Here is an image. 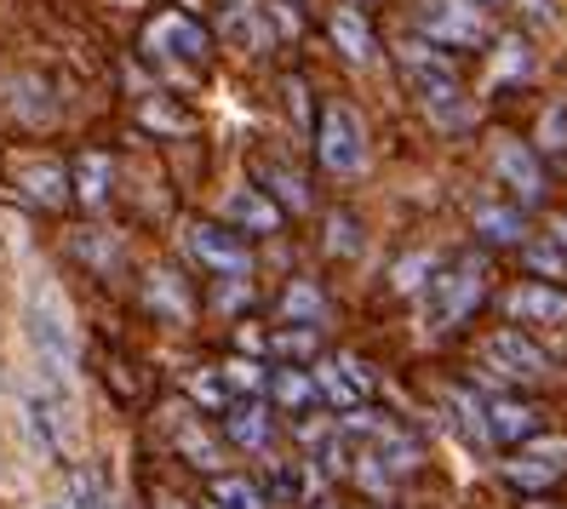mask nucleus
<instances>
[{
    "label": "nucleus",
    "mask_w": 567,
    "mask_h": 509,
    "mask_svg": "<svg viewBox=\"0 0 567 509\" xmlns=\"http://www.w3.org/2000/svg\"><path fill=\"white\" fill-rule=\"evenodd\" d=\"M264 350L270 355H281V361H310L316 350H321V326H281V332H270L264 337Z\"/></svg>",
    "instance_id": "nucleus-32"
},
{
    "label": "nucleus",
    "mask_w": 567,
    "mask_h": 509,
    "mask_svg": "<svg viewBox=\"0 0 567 509\" xmlns=\"http://www.w3.org/2000/svg\"><path fill=\"white\" fill-rule=\"evenodd\" d=\"M436 269H442V258H436V252H408L402 263H395L390 287H395V292H419L430 276H436Z\"/></svg>",
    "instance_id": "nucleus-37"
},
{
    "label": "nucleus",
    "mask_w": 567,
    "mask_h": 509,
    "mask_svg": "<svg viewBox=\"0 0 567 509\" xmlns=\"http://www.w3.org/2000/svg\"><path fill=\"white\" fill-rule=\"evenodd\" d=\"M556 241H561V247H567V218H561V229H556Z\"/></svg>",
    "instance_id": "nucleus-45"
},
{
    "label": "nucleus",
    "mask_w": 567,
    "mask_h": 509,
    "mask_svg": "<svg viewBox=\"0 0 567 509\" xmlns=\"http://www.w3.org/2000/svg\"><path fill=\"white\" fill-rule=\"evenodd\" d=\"M258 178H264V195H270L281 212H310V189H305V178H298L292 166H281V160H258Z\"/></svg>",
    "instance_id": "nucleus-24"
},
{
    "label": "nucleus",
    "mask_w": 567,
    "mask_h": 509,
    "mask_svg": "<svg viewBox=\"0 0 567 509\" xmlns=\"http://www.w3.org/2000/svg\"><path fill=\"white\" fill-rule=\"evenodd\" d=\"M316 160L332 178H355L367 166V126L344 97H327L321 115H316Z\"/></svg>",
    "instance_id": "nucleus-5"
},
{
    "label": "nucleus",
    "mask_w": 567,
    "mask_h": 509,
    "mask_svg": "<svg viewBox=\"0 0 567 509\" xmlns=\"http://www.w3.org/2000/svg\"><path fill=\"white\" fill-rule=\"evenodd\" d=\"M367 453H373V458L390 469V481H395V475H413V469L424 464V447H419V440H413L402 424H390V429H384V435H379Z\"/></svg>",
    "instance_id": "nucleus-25"
},
{
    "label": "nucleus",
    "mask_w": 567,
    "mask_h": 509,
    "mask_svg": "<svg viewBox=\"0 0 567 509\" xmlns=\"http://www.w3.org/2000/svg\"><path fill=\"white\" fill-rule=\"evenodd\" d=\"M213 509H270V492L252 475H213Z\"/></svg>",
    "instance_id": "nucleus-29"
},
{
    "label": "nucleus",
    "mask_w": 567,
    "mask_h": 509,
    "mask_svg": "<svg viewBox=\"0 0 567 509\" xmlns=\"http://www.w3.org/2000/svg\"><path fill=\"white\" fill-rule=\"evenodd\" d=\"M224 435H229V447H241V453H270V440H276V418H270V406L264 401H229L224 406Z\"/></svg>",
    "instance_id": "nucleus-14"
},
{
    "label": "nucleus",
    "mask_w": 567,
    "mask_h": 509,
    "mask_svg": "<svg viewBox=\"0 0 567 509\" xmlns=\"http://www.w3.org/2000/svg\"><path fill=\"white\" fill-rule=\"evenodd\" d=\"M23 424H29V440H35L47 458L63 453V429H70V418H63V406H58V401L29 395V401H23Z\"/></svg>",
    "instance_id": "nucleus-21"
},
{
    "label": "nucleus",
    "mask_w": 567,
    "mask_h": 509,
    "mask_svg": "<svg viewBox=\"0 0 567 509\" xmlns=\"http://www.w3.org/2000/svg\"><path fill=\"white\" fill-rule=\"evenodd\" d=\"M23 195L41 200V207H63V200H70V173H63V166H52V160L23 166Z\"/></svg>",
    "instance_id": "nucleus-31"
},
{
    "label": "nucleus",
    "mask_w": 567,
    "mask_h": 509,
    "mask_svg": "<svg viewBox=\"0 0 567 509\" xmlns=\"http://www.w3.org/2000/svg\"><path fill=\"white\" fill-rule=\"evenodd\" d=\"M281 321H292V326H327V292L316 281H287Z\"/></svg>",
    "instance_id": "nucleus-28"
},
{
    "label": "nucleus",
    "mask_w": 567,
    "mask_h": 509,
    "mask_svg": "<svg viewBox=\"0 0 567 509\" xmlns=\"http://www.w3.org/2000/svg\"><path fill=\"white\" fill-rule=\"evenodd\" d=\"M482 298H487V258L482 252L458 258V263H442L436 276L424 281V321H430V332L464 326L482 310Z\"/></svg>",
    "instance_id": "nucleus-1"
},
{
    "label": "nucleus",
    "mask_w": 567,
    "mask_h": 509,
    "mask_svg": "<svg viewBox=\"0 0 567 509\" xmlns=\"http://www.w3.org/2000/svg\"><path fill=\"white\" fill-rule=\"evenodd\" d=\"M218 372H224L229 395H264V384H270V372H264V366H258L252 355H236V361H224Z\"/></svg>",
    "instance_id": "nucleus-36"
},
{
    "label": "nucleus",
    "mask_w": 567,
    "mask_h": 509,
    "mask_svg": "<svg viewBox=\"0 0 567 509\" xmlns=\"http://www.w3.org/2000/svg\"><path fill=\"white\" fill-rule=\"evenodd\" d=\"M516 252H522V269L533 281H550V287L567 281V247L561 241H522Z\"/></svg>",
    "instance_id": "nucleus-30"
},
{
    "label": "nucleus",
    "mask_w": 567,
    "mask_h": 509,
    "mask_svg": "<svg viewBox=\"0 0 567 509\" xmlns=\"http://www.w3.org/2000/svg\"><path fill=\"white\" fill-rule=\"evenodd\" d=\"M110 184H115V160H110L104 149H86V155L75 160V173H70V195L81 200V207H104Z\"/></svg>",
    "instance_id": "nucleus-20"
},
{
    "label": "nucleus",
    "mask_w": 567,
    "mask_h": 509,
    "mask_svg": "<svg viewBox=\"0 0 567 509\" xmlns=\"http://www.w3.org/2000/svg\"><path fill=\"white\" fill-rule=\"evenodd\" d=\"M505 315L516 326H567V292L550 281H522L505 292Z\"/></svg>",
    "instance_id": "nucleus-13"
},
{
    "label": "nucleus",
    "mask_w": 567,
    "mask_h": 509,
    "mask_svg": "<svg viewBox=\"0 0 567 509\" xmlns=\"http://www.w3.org/2000/svg\"><path fill=\"white\" fill-rule=\"evenodd\" d=\"M442 406H447V418H453V429L471 440V447H493L487 440V418H482V401H476V389H442Z\"/></svg>",
    "instance_id": "nucleus-27"
},
{
    "label": "nucleus",
    "mask_w": 567,
    "mask_h": 509,
    "mask_svg": "<svg viewBox=\"0 0 567 509\" xmlns=\"http://www.w3.org/2000/svg\"><path fill=\"white\" fill-rule=\"evenodd\" d=\"M184 389H189V401L213 406V413H224V406L236 401V395H229V384H224V372H189V378H184Z\"/></svg>",
    "instance_id": "nucleus-38"
},
{
    "label": "nucleus",
    "mask_w": 567,
    "mask_h": 509,
    "mask_svg": "<svg viewBox=\"0 0 567 509\" xmlns=\"http://www.w3.org/2000/svg\"><path fill=\"white\" fill-rule=\"evenodd\" d=\"M184 7H189V12H195V7H202V0H184Z\"/></svg>",
    "instance_id": "nucleus-47"
},
{
    "label": "nucleus",
    "mask_w": 567,
    "mask_h": 509,
    "mask_svg": "<svg viewBox=\"0 0 567 509\" xmlns=\"http://www.w3.org/2000/svg\"><path fill=\"white\" fill-rule=\"evenodd\" d=\"M327 35H332V46H339L350 63H373V58H379L373 23H367V12H361V7H332V18H327Z\"/></svg>",
    "instance_id": "nucleus-18"
},
{
    "label": "nucleus",
    "mask_w": 567,
    "mask_h": 509,
    "mask_svg": "<svg viewBox=\"0 0 567 509\" xmlns=\"http://www.w3.org/2000/svg\"><path fill=\"white\" fill-rule=\"evenodd\" d=\"M533 149H539V160H567V104H545Z\"/></svg>",
    "instance_id": "nucleus-33"
},
{
    "label": "nucleus",
    "mask_w": 567,
    "mask_h": 509,
    "mask_svg": "<svg viewBox=\"0 0 567 509\" xmlns=\"http://www.w3.org/2000/svg\"><path fill=\"white\" fill-rule=\"evenodd\" d=\"M75 252H81V258H92V263H104V269L121 258V247H115V241H104V235H81Z\"/></svg>",
    "instance_id": "nucleus-42"
},
{
    "label": "nucleus",
    "mask_w": 567,
    "mask_h": 509,
    "mask_svg": "<svg viewBox=\"0 0 567 509\" xmlns=\"http://www.w3.org/2000/svg\"><path fill=\"white\" fill-rule=\"evenodd\" d=\"M264 395H270L281 413H305V406H316V378L310 372H298V366H276L270 372V384H264Z\"/></svg>",
    "instance_id": "nucleus-26"
},
{
    "label": "nucleus",
    "mask_w": 567,
    "mask_h": 509,
    "mask_svg": "<svg viewBox=\"0 0 567 509\" xmlns=\"http://www.w3.org/2000/svg\"><path fill=\"white\" fill-rule=\"evenodd\" d=\"M487 52H493V81H522V75H533V52H527L522 35L493 41Z\"/></svg>",
    "instance_id": "nucleus-34"
},
{
    "label": "nucleus",
    "mask_w": 567,
    "mask_h": 509,
    "mask_svg": "<svg viewBox=\"0 0 567 509\" xmlns=\"http://www.w3.org/2000/svg\"><path fill=\"white\" fill-rule=\"evenodd\" d=\"M395 63H402V75L413 81V92L424 97L430 110H442V104H453V97H464V63H458V52L430 46L424 35H413V41L395 46Z\"/></svg>",
    "instance_id": "nucleus-4"
},
{
    "label": "nucleus",
    "mask_w": 567,
    "mask_h": 509,
    "mask_svg": "<svg viewBox=\"0 0 567 509\" xmlns=\"http://www.w3.org/2000/svg\"><path fill=\"white\" fill-rule=\"evenodd\" d=\"M224 12V41L241 52H264L270 46V12H258V0H218Z\"/></svg>",
    "instance_id": "nucleus-17"
},
{
    "label": "nucleus",
    "mask_w": 567,
    "mask_h": 509,
    "mask_svg": "<svg viewBox=\"0 0 567 509\" xmlns=\"http://www.w3.org/2000/svg\"><path fill=\"white\" fill-rule=\"evenodd\" d=\"M144 52L161 63L166 75H189V70H202V63H207L213 35H207V29L195 23L189 12H161V18H150V29H144Z\"/></svg>",
    "instance_id": "nucleus-7"
},
{
    "label": "nucleus",
    "mask_w": 567,
    "mask_h": 509,
    "mask_svg": "<svg viewBox=\"0 0 567 509\" xmlns=\"http://www.w3.org/2000/svg\"><path fill=\"white\" fill-rule=\"evenodd\" d=\"M476 355H482V366L493 372V378H511V384H533V378H545V372H550V350L527 326H516V321L482 332Z\"/></svg>",
    "instance_id": "nucleus-6"
},
{
    "label": "nucleus",
    "mask_w": 567,
    "mask_h": 509,
    "mask_svg": "<svg viewBox=\"0 0 567 509\" xmlns=\"http://www.w3.org/2000/svg\"><path fill=\"white\" fill-rule=\"evenodd\" d=\"M316 378V395L327 406H339V413H350V406H367V395H373V372H367V361L355 355H327L310 366Z\"/></svg>",
    "instance_id": "nucleus-11"
},
{
    "label": "nucleus",
    "mask_w": 567,
    "mask_h": 509,
    "mask_svg": "<svg viewBox=\"0 0 567 509\" xmlns=\"http://www.w3.org/2000/svg\"><path fill=\"white\" fill-rule=\"evenodd\" d=\"M144 303H150L161 321H189V310H195L173 269H150V276H144Z\"/></svg>",
    "instance_id": "nucleus-22"
},
{
    "label": "nucleus",
    "mask_w": 567,
    "mask_h": 509,
    "mask_svg": "<svg viewBox=\"0 0 567 509\" xmlns=\"http://www.w3.org/2000/svg\"><path fill=\"white\" fill-rule=\"evenodd\" d=\"M327 252H339V258H355L361 252V224L350 212H332L327 218Z\"/></svg>",
    "instance_id": "nucleus-39"
},
{
    "label": "nucleus",
    "mask_w": 567,
    "mask_h": 509,
    "mask_svg": "<svg viewBox=\"0 0 567 509\" xmlns=\"http://www.w3.org/2000/svg\"><path fill=\"white\" fill-rule=\"evenodd\" d=\"M316 487H321V469L310 464V458H276L270 464V475H264V492H270V503H305V498H316Z\"/></svg>",
    "instance_id": "nucleus-19"
},
{
    "label": "nucleus",
    "mask_w": 567,
    "mask_h": 509,
    "mask_svg": "<svg viewBox=\"0 0 567 509\" xmlns=\"http://www.w3.org/2000/svg\"><path fill=\"white\" fill-rule=\"evenodd\" d=\"M471 229L487 247H522L527 241V212L516 207V200H482V207L471 212Z\"/></svg>",
    "instance_id": "nucleus-16"
},
{
    "label": "nucleus",
    "mask_w": 567,
    "mask_h": 509,
    "mask_svg": "<svg viewBox=\"0 0 567 509\" xmlns=\"http://www.w3.org/2000/svg\"><path fill=\"white\" fill-rule=\"evenodd\" d=\"M567 475V440H527L522 458H505V481L516 492H550Z\"/></svg>",
    "instance_id": "nucleus-12"
},
{
    "label": "nucleus",
    "mask_w": 567,
    "mask_h": 509,
    "mask_svg": "<svg viewBox=\"0 0 567 509\" xmlns=\"http://www.w3.org/2000/svg\"><path fill=\"white\" fill-rule=\"evenodd\" d=\"M482 418H487V440H493V447H527V440L545 435V406L522 401V395L482 401Z\"/></svg>",
    "instance_id": "nucleus-10"
},
{
    "label": "nucleus",
    "mask_w": 567,
    "mask_h": 509,
    "mask_svg": "<svg viewBox=\"0 0 567 509\" xmlns=\"http://www.w3.org/2000/svg\"><path fill=\"white\" fill-rule=\"evenodd\" d=\"M47 509H75V503H47Z\"/></svg>",
    "instance_id": "nucleus-46"
},
{
    "label": "nucleus",
    "mask_w": 567,
    "mask_h": 509,
    "mask_svg": "<svg viewBox=\"0 0 567 509\" xmlns=\"http://www.w3.org/2000/svg\"><path fill=\"white\" fill-rule=\"evenodd\" d=\"M138 126L144 132H161V138H178V132H189V115L155 92V97H144V104H138Z\"/></svg>",
    "instance_id": "nucleus-35"
},
{
    "label": "nucleus",
    "mask_w": 567,
    "mask_h": 509,
    "mask_svg": "<svg viewBox=\"0 0 567 509\" xmlns=\"http://www.w3.org/2000/svg\"><path fill=\"white\" fill-rule=\"evenodd\" d=\"M173 447H178L184 464L207 469V475H224V447H218V440L195 424V418H178V424H173Z\"/></svg>",
    "instance_id": "nucleus-23"
},
{
    "label": "nucleus",
    "mask_w": 567,
    "mask_h": 509,
    "mask_svg": "<svg viewBox=\"0 0 567 509\" xmlns=\"http://www.w3.org/2000/svg\"><path fill=\"white\" fill-rule=\"evenodd\" d=\"M413 23L430 46H447V52H476L493 46V23L482 12V0H419Z\"/></svg>",
    "instance_id": "nucleus-2"
},
{
    "label": "nucleus",
    "mask_w": 567,
    "mask_h": 509,
    "mask_svg": "<svg viewBox=\"0 0 567 509\" xmlns=\"http://www.w3.org/2000/svg\"><path fill=\"white\" fill-rule=\"evenodd\" d=\"M184 247H189V258L202 269H213V276H252V252H247V241L229 224H189Z\"/></svg>",
    "instance_id": "nucleus-9"
},
{
    "label": "nucleus",
    "mask_w": 567,
    "mask_h": 509,
    "mask_svg": "<svg viewBox=\"0 0 567 509\" xmlns=\"http://www.w3.org/2000/svg\"><path fill=\"white\" fill-rule=\"evenodd\" d=\"M75 509H115L110 492L97 487V475H75Z\"/></svg>",
    "instance_id": "nucleus-41"
},
{
    "label": "nucleus",
    "mask_w": 567,
    "mask_h": 509,
    "mask_svg": "<svg viewBox=\"0 0 567 509\" xmlns=\"http://www.w3.org/2000/svg\"><path fill=\"white\" fill-rule=\"evenodd\" d=\"M516 7H522L533 23H550V18H556V0H516Z\"/></svg>",
    "instance_id": "nucleus-43"
},
{
    "label": "nucleus",
    "mask_w": 567,
    "mask_h": 509,
    "mask_svg": "<svg viewBox=\"0 0 567 509\" xmlns=\"http://www.w3.org/2000/svg\"><path fill=\"white\" fill-rule=\"evenodd\" d=\"M155 509H184V498H173V492H155Z\"/></svg>",
    "instance_id": "nucleus-44"
},
{
    "label": "nucleus",
    "mask_w": 567,
    "mask_h": 509,
    "mask_svg": "<svg viewBox=\"0 0 567 509\" xmlns=\"http://www.w3.org/2000/svg\"><path fill=\"white\" fill-rule=\"evenodd\" d=\"M224 224L229 229H247V235H276L281 229V207L258 184H236L224 195Z\"/></svg>",
    "instance_id": "nucleus-15"
},
{
    "label": "nucleus",
    "mask_w": 567,
    "mask_h": 509,
    "mask_svg": "<svg viewBox=\"0 0 567 509\" xmlns=\"http://www.w3.org/2000/svg\"><path fill=\"white\" fill-rule=\"evenodd\" d=\"M487 166H493V178L511 189V200L527 212V207H545L550 200V166L539 160V149L533 144H522V138H493V149H487Z\"/></svg>",
    "instance_id": "nucleus-8"
},
{
    "label": "nucleus",
    "mask_w": 567,
    "mask_h": 509,
    "mask_svg": "<svg viewBox=\"0 0 567 509\" xmlns=\"http://www.w3.org/2000/svg\"><path fill=\"white\" fill-rule=\"evenodd\" d=\"M23 315H29V337H35L41 361L58 372V378H70V366H75V321H70V303L58 298V287L52 281L29 287Z\"/></svg>",
    "instance_id": "nucleus-3"
},
{
    "label": "nucleus",
    "mask_w": 567,
    "mask_h": 509,
    "mask_svg": "<svg viewBox=\"0 0 567 509\" xmlns=\"http://www.w3.org/2000/svg\"><path fill=\"white\" fill-rule=\"evenodd\" d=\"M218 310H241V303H252V287L247 276H218V292H213Z\"/></svg>",
    "instance_id": "nucleus-40"
}]
</instances>
